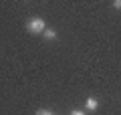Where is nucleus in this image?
Here are the masks:
<instances>
[{
	"instance_id": "obj_2",
	"label": "nucleus",
	"mask_w": 121,
	"mask_h": 115,
	"mask_svg": "<svg viewBox=\"0 0 121 115\" xmlns=\"http://www.w3.org/2000/svg\"><path fill=\"white\" fill-rule=\"evenodd\" d=\"M85 109L87 111H97V109H99V101H97L95 97H89L85 101Z\"/></svg>"
},
{
	"instance_id": "obj_6",
	"label": "nucleus",
	"mask_w": 121,
	"mask_h": 115,
	"mask_svg": "<svg viewBox=\"0 0 121 115\" xmlns=\"http://www.w3.org/2000/svg\"><path fill=\"white\" fill-rule=\"evenodd\" d=\"M113 6H115V8H121V0H115V2H113Z\"/></svg>"
},
{
	"instance_id": "obj_5",
	"label": "nucleus",
	"mask_w": 121,
	"mask_h": 115,
	"mask_svg": "<svg viewBox=\"0 0 121 115\" xmlns=\"http://www.w3.org/2000/svg\"><path fill=\"white\" fill-rule=\"evenodd\" d=\"M36 115H52V113L48 109H39V111H36Z\"/></svg>"
},
{
	"instance_id": "obj_4",
	"label": "nucleus",
	"mask_w": 121,
	"mask_h": 115,
	"mask_svg": "<svg viewBox=\"0 0 121 115\" xmlns=\"http://www.w3.org/2000/svg\"><path fill=\"white\" fill-rule=\"evenodd\" d=\"M71 115H87V113L83 109H73V111H71Z\"/></svg>"
},
{
	"instance_id": "obj_1",
	"label": "nucleus",
	"mask_w": 121,
	"mask_h": 115,
	"mask_svg": "<svg viewBox=\"0 0 121 115\" xmlns=\"http://www.w3.org/2000/svg\"><path fill=\"white\" fill-rule=\"evenodd\" d=\"M26 28H28V32H32V34H43L44 28H47V24H44L43 18L35 16V18H30V20L26 22Z\"/></svg>"
},
{
	"instance_id": "obj_3",
	"label": "nucleus",
	"mask_w": 121,
	"mask_h": 115,
	"mask_svg": "<svg viewBox=\"0 0 121 115\" xmlns=\"http://www.w3.org/2000/svg\"><path fill=\"white\" fill-rule=\"evenodd\" d=\"M43 36L47 38V40H55V38H56V30L47 26V28H44V32H43Z\"/></svg>"
}]
</instances>
